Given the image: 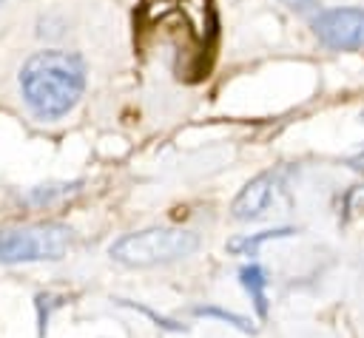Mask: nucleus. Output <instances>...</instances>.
I'll return each mask as SVG.
<instances>
[{
    "label": "nucleus",
    "mask_w": 364,
    "mask_h": 338,
    "mask_svg": "<svg viewBox=\"0 0 364 338\" xmlns=\"http://www.w3.org/2000/svg\"><path fill=\"white\" fill-rule=\"evenodd\" d=\"M193 315L196 318H216V321H222L228 327H236L239 332H256V327H253L250 318H245L239 312H230V310H222L216 304H199V307H193Z\"/></svg>",
    "instance_id": "9"
},
{
    "label": "nucleus",
    "mask_w": 364,
    "mask_h": 338,
    "mask_svg": "<svg viewBox=\"0 0 364 338\" xmlns=\"http://www.w3.org/2000/svg\"><path fill=\"white\" fill-rule=\"evenodd\" d=\"M119 304L122 307H131V310H136V312H142L145 318H151L154 321V327L156 329H162V332H185L188 327H182L179 321H173V318H165V315H159V312H154L151 307H145V304H136V301H128V298H119Z\"/></svg>",
    "instance_id": "11"
},
{
    "label": "nucleus",
    "mask_w": 364,
    "mask_h": 338,
    "mask_svg": "<svg viewBox=\"0 0 364 338\" xmlns=\"http://www.w3.org/2000/svg\"><path fill=\"white\" fill-rule=\"evenodd\" d=\"M239 284H242L245 293L250 295L256 312H259V315H267V284H270L267 270H264L262 264L250 261V264H245V267L239 270Z\"/></svg>",
    "instance_id": "8"
},
{
    "label": "nucleus",
    "mask_w": 364,
    "mask_h": 338,
    "mask_svg": "<svg viewBox=\"0 0 364 338\" xmlns=\"http://www.w3.org/2000/svg\"><path fill=\"white\" fill-rule=\"evenodd\" d=\"M293 233H296V227H267V230H256V233H242V236H233L228 241V253H233V256H256L267 241L290 239Z\"/></svg>",
    "instance_id": "7"
},
{
    "label": "nucleus",
    "mask_w": 364,
    "mask_h": 338,
    "mask_svg": "<svg viewBox=\"0 0 364 338\" xmlns=\"http://www.w3.org/2000/svg\"><path fill=\"white\" fill-rule=\"evenodd\" d=\"M80 190V182H63V185H37L26 199L31 205H54V202H63L68 196H74Z\"/></svg>",
    "instance_id": "10"
},
{
    "label": "nucleus",
    "mask_w": 364,
    "mask_h": 338,
    "mask_svg": "<svg viewBox=\"0 0 364 338\" xmlns=\"http://www.w3.org/2000/svg\"><path fill=\"white\" fill-rule=\"evenodd\" d=\"M0 3H3V0H0Z\"/></svg>",
    "instance_id": "13"
},
{
    "label": "nucleus",
    "mask_w": 364,
    "mask_h": 338,
    "mask_svg": "<svg viewBox=\"0 0 364 338\" xmlns=\"http://www.w3.org/2000/svg\"><path fill=\"white\" fill-rule=\"evenodd\" d=\"M134 40L142 51H159L179 80L199 82L219 48L216 0H139Z\"/></svg>",
    "instance_id": "1"
},
{
    "label": "nucleus",
    "mask_w": 364,
    "mask_h": 338,
    "mask_svg": "<svg viewBox=\"0 0 364 338\" xmlns=\"http://www.w3.org/2000/svg\"><path fill=\"white\" fill-rule=\"evenodd\" d=\"M279 3L287 6V9L296 11V14H304V17H307V14L316 17V14L321 11V9H318V0H279Z\"/></svg>",
    "instance_id": "12"
},
{
    "label": "nucleus",
    "mask_w": 364,
    "mask_h": 338,
    "mask_svg": "<svg viewBox=\"0 0 364 338\" xmlns=\"http://www.w3.org/2000/svg\"><path fill=\"white\" fill-rule=\"evenodd\" d=\"M316 37L336 51H353L364 45V9L355 6H336L321 9L313 17Z\"/></svg>",
    "instance_id": "5"
},
{
    "label": "nucleus",
    "mask_w": 364,
    "mask_h": 338,
    "mask_svg": "<svg viewBox=\"0 0 364 338\" xmlns=\"http://www.w3.org/2000/svg\"><path fill=\"white\" fill-rule=\"evenodd\" d=\"M290 168L287 165H279V168H270V170H262L256 173L250 182H245V187L236 193L233 205H230V216L236 222H253L259 219L270 205L273 199L279 196L284 179H287Z\"/></svg>",
    "instance_id": "6"
},
{
    "label": "nucleus",
    "mask_w": 364,
    "mask_h": 338,
    "mask_svg": "<svg viewBox=\"0 0 364 338\" xmlns=\"http://www.w3.org/2000/svg\"><path fill=\"white\" fill-rule=\"evenodd\" d=\"M85 80L88 74L80 54L65 48H43L23 62L17 88L26 108L37 119L54 122L77 108L85 91Z\"/></svg>",
    "instance_id": "2"
},
{
    "label": "nucleus",
    "mask_w": 364,
    "mask_h": 338,
    "mask_svg": "<svg viewBox=\"0 0 364 338\" xmlns=\"http://www.w3.org/2000/svg\"><path fill=\"white\" fill-rule=\"evenodd\" d=\"M199 250V236L185 227H145L111 241L108 256L125 267H154L171 264L193 256Z\"/></svg>",
    "instance_id": "3"
},
{
    "label": "nucleus",
    "mask_w": 364,
    "mask_h": 338,
    "mask_svg": "<svg viewBox=\"0 0 364 338\" xmlns=\"http://www.w3.org/2000/svg\"><path fill=\"white\" fill-rule=\"evenodd\" d=\"M71 227L60 222H40L0 230V264L60 261L71 247Z\"/></svg>",
    "instance_id": "4"
}]
</instances>
